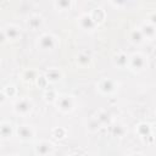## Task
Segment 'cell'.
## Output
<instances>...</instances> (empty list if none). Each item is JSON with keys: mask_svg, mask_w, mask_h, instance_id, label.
<instances>
[{"mask_svg": "<svg viewBox=\"0 0 156 156\" xmlns=\"http://www.w3.org/2000/svg\"><path fill=\"white\" fill-rule=\"evenodd\" d=\"M6 100H7L6 95H5V93L1 90V91H0V106H1V105H2V104L6 101Z\"/></svg>", "mask_w": 156, "mask_h": 156, "instance_id": "30", "label": "cell"}, {"mask_svg": "<svg viewBox=\"0 0 156 156\" xmlns=\"http://www.w3.org/2000/svg\"><path fill=\"white\" fill-rule=\"evenodd\" d=\"M138 28L140 29V32H141V34H143V37H144L145 40H150L151 41V40L155 39V37H156V29H155V26L154 24L144 21Z\"/></svg>", "mask_w": 156, "mask_h": 156, "instance_id": "13", "label": "cell"}, {"mask_svg": "<svg viewBox=\"0 0 156 156\" xmlns=\"http://www.w3.org/2000/svg\"><path fill=\"white\" fill-rule=\"evenodd\" d=\"M26 27L29 30H39L44 27V17L39 13H32L26 20Z\"/></svg>", "mask_w": 156, "mask_h": 156, "instance_id": "10", "label": "cell"}, {"mask_svg": "<svg viewBox=\"0 0 156 156\" xmlns=\"http://www.w3.org/2000/svg\"><path fill=\"white\" fill-rule=\"evenodd\" d=\"M38 72L33 68H28V69H24L22 73H21V78L24 83H33L37 80L38 78Z\"/></svg>", "mask_w": 156, "mask_h": 156, "instance_id": "22", "label": "cell"}, {"mask_svg": "<svg viewBox=\"0 0 156 156\" xmlns=\"http://www.w3.org/2000/svg\"><path fill=\"white\" fill-rule=\"evenodd\" d=\"M128 57H129V55L127 52L119 50V51L113 54V56L111 58L112 60V65L115 67H117V68H121V69L126 68L128 66Z\"/></svg>", "mask_w": 156, "mask_h": 156, "instance_id": "12", "label": "cell"}, {"mask_svg": "<svg viewBox=\"0 0 156 156\" xmlns=\"http://www.w3.org/2000/svg\"><path fill=\"white\" fill-rule=\"evenodd\" d=\"M84 156H95V155H93V154H85Z\"/></svg>", "mask_w": 156, "mask_h": 156, "instance_id": "33", "label": "cell"}, {"mask_svg": "<svg viewBox=\"0 0 156 156\" xmlns=\"http://www.w3.org/2000/svg\"><path fill=\"white\" fill-rule=\"evenodd\" d=\"M57 96H58V94H57V91H56V90H54V89H46V90H45V93H44V99H45V101H46V102L55 104V101H56Z\"/></svg>", "mask_w": 156, "mask_h": 156, "instance_id": "25", "label": "cell"}, {"mask_svg": "<svg viewBox=\"0 0 156 156\" xmlns=\"http://www.w3.org/2000/svg\"><path fill=\"white\" fill-rule=\"evenodd\" d=\"M44 77L46 78L48 83H57L62 78V71L58 67H50L46 69Z\"/></svg>", "mask_w": 156, "mask_h": 156, "instance_id": "16", "label": "cell"}, {"mask_svg": "<svg viewBox=\"0 0 156 156\" xmlns=\"http://www.w3.org/2000/svg\"><path fill=\"white\" fill-rule=\"evenodd\" d=\"M135 133L145 143L147 139H150V141L154 143V127H152V124L146 123V122H140L135 126Z\"/></svg>", "mask_w": 156, "mask_h": 156, "instance_id": "7", "label": "cell"}, {"mask_svg": "<svg viewBox=\"0 0 156 156\" xmlns=\"http://www.w3.org/2000/svg\"><path fill=\"white\" fill-rule=\"evenodd\" d=\"M55 151V145L49 140H39L34 144L35 156H52Z\"/></svg>", "mask_w": 156, "mask_h": 156, "instance_id": "8", "label": "cell"}, {"mask_svg": "<svg viewBox=\"0 0 156 156\" xmlns=\"http://www.w3.org/2000/svg\"><path fill=\"white\" fill-rule=\"evenodd\" d=\"M55 106L62 113H71L76 110L77 100L71 94H58L55 101Z\"/></svg>", "mask_w": 156, "mask_h": 156, "instance_id": "3", "label": "cell"}, {"mask_svg": "<svg viewBox=\"0 0 156 156\" xmlns=\"http://www.w3.org/2000/svg\"><path fill=\"white\" fill-rule=\"evenodd\" d=\"M155 20H156V15H155V12H150V13H149V16L146 17V20H145V21L155 26V22H156Z\"/></svg>", "mask_w": 156, "mask_h": 156, "instance_id": "27", "label": "cell"}, {"mask_svg": "<svg viewBox=\"0 0 156 156\" xmlns=\"http://www.w3.org/2000/svg\"><path fill=\"white\" fill-rule=\"evenodd\" d=\"M108 130H110V134L115 138H123L127 134V127L123 123L116 122V121H113L108 126Z\"/></svg>", "mask_w": 156, "mask_h": 156, "instance_id": "14", "label": "cell"}, {"mask_svg": "<svg viewBox=\"0 0 156 156\" xmlns=\"http://www.w3.org/2000/svg\"><path fill=\"white\" fill-rule=\"evenodd\" d=\"M128 156H144L141 152H132V154H129Z\"/></svg>", "mask_w": 156, "mask_h": 156, "instance_id": "31", "label": "cell"}, {"mask_svg": "<svg viewBox=\"0 0 156 156\" xmlns=\"http://www.w3.org/2000/svg\"><path fill=\"white\" fill-rule=\"evenodd\" d=\"M52 5L58 12H68L74 4L71 0H58V1H54Z\"/></svg>", "mask_w": 156, "mask_h": 156, "instance_id": "21", "label": "cell"}, {"mask_svg": "<svg viewBox=\"0 0 156 156\" xmlns=\"http://www.w3.org/2000/svg\"><path fill=\"white\" fill-rule=\"evenodd\" d=\"M15 134L17 135V138L21 141L28 143V141H32L35 138L37 130L30 124H21V126H17L15 128Z\"/></svg>", "mask_w": 156, "mask_h": 156, "instance_id": "6", "label": "cell"}, {"mask_svg": "<svg viewBox=\"0 0 156 156\" xmlns=\"http://www.w3.org/2000/svg\"><path fill=\"white\" fill-rule=\"evenodd\" d=\"M149 67V60L147 56H145L143 52H133L128 57V66L132 72L134 73H141Z\"/></svg>", "mask_w": 156, "mask_h": 156, "instance_id": "2", "label": "cell"}, {"mask_svg": "<svg viewBox=\"0 0 156 156\" xmlns=\"http://www.w3.org/2000/svg\"><path fill=\"white\" fill-rule=\"evenodd\" d=\"M4 32H5V35H6V39L9 41H16L21 38V28L17 26V24H13V23H9L4 27Z\"/></svg>", "mask_w": 156, "mask_h": 156, "instance_id": "11", "label": "cell"}, {"mask_svg": "<svg viewBox=\"0 0 156 156\" xmlns=\"http://www.w3.org/2000/svg\"><path fill=\"white\" fill-rule=\"evenodd\" d=\"M35 45L41 52H51L60 45V38L52 33H43L38 37Z\"/></svg>", "mask_w": 156, "mask_h": 156, "instance_id": "1", "label": "cell"}, {"mask_svg": "<svg viewBox=\"0 0 156 156\" xmlns=\"http://www.w3.org/2000/svg\"><path fill=\"white\" fill-rule=\"evenodd\" d=\"M13 134H15V128L11 122H9V121L0 122V139L7 140V139L12 138Z\"/></svg>", "mask_w": 156, "mask_h": 156, "instance_id": "15", "label": "cell"}, {"mask_svg": "<svg viewBox=\"0 0 156 156\" xmlns=\"http://www.w3.org/2000/svg\"><path fill=\"white\" fill-rule=\"evenodd\" d=\"M4 156H20L17 154H9V155H4Z\"/></svg>", "mask_w": 156, "mask_h": 156, "instance_id": "32", "label": "cell"}, {"mask_svg": "<svg viewBox=\"0 0 156 156\" xmlns=\"http://www.w3.org/2000/svg\"><path fill=\"white\" fill-rule=\"evenodd\" d=\"M6 41H7V39H6L4 28H0V44H4V43H6Z\"/></svg>", "mask_w": 156, "mask_h": 156, "instance_id": "28", "label": "cell"}, {"mask_svg": "<svg viewBox=\"0 0 156 156\" xmlns=\"http://www.w3.org/2000/svg\"><path fill=\"white\" fill-rule=\"evenodd\" d=\"M51 135L57 140H62L67 136V130L63 127H56L51 130Z\"/></svg>", "mask_w": 156, "mask_h": 156, "instance_id": "24", "label": "cell"}, {"mask_svg": "<svg viewBox=\"0 0 156 156\" xmlns=\"http://www.w3.org/2000/svg\"><path fill=\"white\" fill-rule=\"evenodd\" d=\"M119 88V83L112 78H102L96 82V90L101 95H113Z\"/></svg>", "mask_w": 156, "mask_h": 156, "instance_id": "5", "label": "cell"}, {"mask_svg": "<svg viewBox=\"0 0 156 156\" xmlns=\"http://www.w3.org/2000/svg\"><path fill=\"white\" fill-rule=\"evenodd\" d=\"M100 128H101V124L99 123V121L96 119V117L95 116H91L88 119V122H87V129H88V132L96 133V132L100 130Z\"/></svg>", "mask_w": 156, "mask_h": 156, "instance_id": "23", "label": "cell"}, {"mask_svg": "<svg viewBox=\"0 0 156 156\" xmlns=\"http://www.w3.org/2000/svg\"><path fill=\"white\" fill-rule=\"evenodd\" d=\"M2 91L5 93V95H6L7 99H9V98H16V96H17V93H18L16 85H13V84H9V85H6V87L4 88Z\"/></svg>", "mask_w": 156, "mask_h": 156, "instance_id": "26", "label": "cell"}, {"mask_svg": "<svg viewBox=\"0 0 156 156\" xmlns=\"http://www.w3.org/2000/svg\"><path fill=\"white\" fill-rule=\"evenodd\" d=\"M66 156H84V154L79 150H72L71 152H68Z\"/></svg>", "mask_w": 156, "mask_h": 156, "instance_id": "29", "label": "cell"}, {"mask_svg": "<svg viewBox=\"0 0 156 156\" xmlns=\"http://www.w3.org/2000/svg\"><path fill=\"white\" fill-rule=\"evenodd\" d=\"M33 107H34V104H33L32 99H29L27 96H22V98H18L13 102L12 111L15 115H17L20 117H27L32 113Z\"/></svg>", "mask_w": 156, "mask_h": 156, "instance_id": "4", "label": "cell"}, {"mask_svg": "<svg viewBox=\"0 0 156 156\" xmlns=\"http://www.w3.org/2000/svg\"><path fill=\"white\" fill-rule=\"evenodd\" d=\"M77 26H78L82 30L88 32V33H91V32H94V30L98 28V26H96L95 22L91 20V17H90V15H89L88 12H83V13H80V15L77 17Z\"/></svg>", "mask_w": 156, "mask_h": 156, "instance_id": "9", "label": "cell"}, {"mask_svg": "<svg viewBox=\"0 0 156 156\" xmlns=\"http://www.w3.org/2000/svg\"><path fill=\"white\" fill-rule=\"evenodd\" d=\"M128 40H129L130 44H133L135 46L141 45V44L145 43V39H144V37H143V34H141V32H140V29L138 27L136 28H133L132 30H129V33H128Z\"/></svg>", "mask_w": 156, "mask_h": 156, "instance_id": "17", "label": "cell"}, {"mask_svg": "<svg viewBox=\"0 0 156 156\" xmlns=\"http://www.w3.org/2000/svg\"><path fill=\"white\" fill-rule=\"evenodd\" d=\"M95 117H96V119L99 121V123L101 124V127H104V126L108 127V126L113 122V117H112V115H111L107 110H104V108L99 110V111L96 112Z\"/></svg>", "mask_w": 156, "mask_h": 156, "instance_id": "18", "label": "cell"}, {"mask_svg": "<svg viewBox=\"0 0 156 156\" xmlns=\"http://www.w3.org/2000/svg\"><path fill=\"white\" fill-rule=\"evenodd\" d=\"M76 62H77V65H78L79 67L85 68V67H89V66L91 65L93 58H91V56H90L88 52L82 51V52H79V54L76 56Z\"/></svg>", "mask_w": 156, "mask_h": 156, "instance_id": "20", "label": "cell"}, {"mask_svg": "<svg viewBox=\"0 0 156 156\" xmlns=\"http://www.w3.org/2000/svg\"><path fill=\"white\" fill-rule=\"evenodd\" d=\"M89 15H90L91 20L95 22L96 26L101 24V23L105 21V18H106V12H105V10L101 9V7H94V9L89 12Z\"/></svg>", "mask_w": 156, "mask_h": 156, "instance_id": "19", "label": "cell"}]
</instances>
